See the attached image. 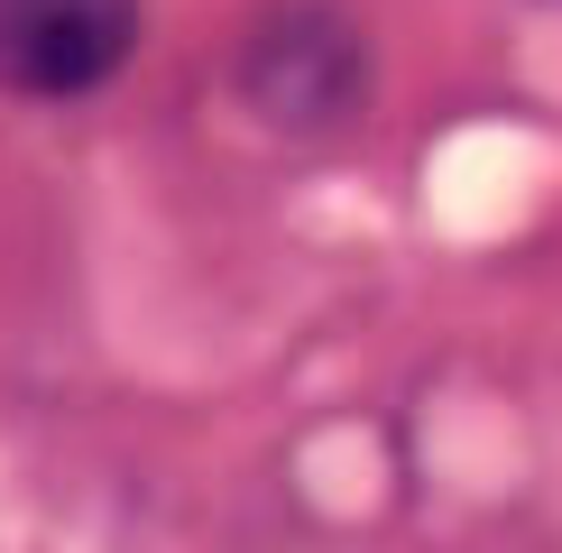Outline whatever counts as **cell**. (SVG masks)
<instances>
[{
  "mask_svg": "<svg viewBox=\"0 0 562 553\" xmlns=\"http://www.w3.org/2000/svg\"><path fill=\"white\" fill-rule=\"evenodd\" d=\"M231 83L277 138H323L369 102V46L333 0H286L240 37Z\"/></svg>",
  "mask_w": 562,
  "mask_h": 553,
  "instance_id": "obj_1",
  "label": "cell"
},
{
  "mask_svg": "<svg viewBox=\"0 0 562 553\" xmlns=\"http://www.w3.org/2000/svg\"><path fill=\"white\" fill-rule=\"evenodd\" d=\"M138 46V0H0V92L75 102L102 92Z\"/></svg>",
  "mask_w": 562,
  "mask_h": 553,
  "instance_id": "obj_2",
  "label": "cell"
}]
</instances>
